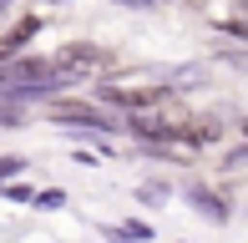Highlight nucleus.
I'll list each match as a JSON object with an SVG mask.
<instances>
[{
    "mask_svg": "<svg viewBox=\"0 0 248 243\" xmlns=\"http://www.w3.org/2000/svg\"><path fill=\"white\" fill-rule=\"evenodd\" d=\"M187 197H193V208H198L202 218H213V223H223V218H228V208H223V197H213L208 187H193Z\"/></svg>",
    "mask_w": 248,
    "mask_h": 243,
    "instance_id": "20e7f679",
    "label": "nucleus"
},
{
    "mask_svg": "<svg viewBox=\"0 0 248 243\" xmlns=\"http://www.w3.org/2000/svg\"><path fill=\"white\" fill-rule=\"evenodd\" d=\"M5 5H10V0H0V10H5Z\"/></svg>",
    "mask_w": 248,
    "mask_h": 243,
    "instance_id": "1a4fd4ad",
    "label": "nucleus"
},
{
    "mask_svg": "<svg viewBox=\"0 0 248 243\" xmlns=\"http://www.w3.org/2000/svg\"><path fill=\"white\" fill-rule=\"evenodd\" d=\"M51 122L61 127H96V132H111L117 122H107V112L92 102H51Z\"/></svg>",
    "mask_w": 248,
    "mask_h": 243,
    "instance_id": "f03ea898",
    "label": "nucleus"
},
{
    "mask_svg": "<svg viewBox=\"0 0 248 243\" xmlns=\"http://www.w3.org/2000/svg\"><path fill=\"white\" fill-rule=\"evenodd\" d=\"M111 56L101 46H92V41H76V46H61L56 51V66L61 71H71V76H92V71H101Z\"/></svg>",
    "mask_w": 248,
    "mask_h": 243,
    "instance_id": "f257e3e1",
    "label": "nucleus"
},
{
    "mask_svg": "<svg viewBox=\"0 0 248 243\" xmlns=\"http://www.w3.org/2000/svg\"><path fill=\"white\" fill-rule=\"evenodd\" d=\"M20 167H26V157H0V178H16Z\"/></svg>",
    "mask_w": 248,
    "mask_h": 243,
    "instance_id": "6e6552de",
    "label": "nucleus"
},
{
    "mask_svg": "<svg viewBox=\"0 0 248 243\" xmlns=\"http://www.w3.org/2000/svg\"><path fill=\"white\" fill-rule=\"evenodd\" d=\"M202 76H208V66H177L172 71V91H193V86H202Z\"/></svg>",
    "mask_w": 248,
    "mask_h": 243,
    "instance_id": "39448f33",
    "label": "nucleus"
},
{
    "mask_svg": "<svg viewBox=\"0 0 248 243\" xmlns=\"http://www.w3.org/2000/svg\"><path fill=\"white\" fill-rule=\"evenodd\" d=\"M183 137H187V142H218V137H223V122H218V117H187Z\"/></svg>",
    "mask_w": 248,
    "mask_h": 243,
    "instance_id": "7ed1b4c3",
    "label": "nucleus"
},
{
    "mask_svg": "<svg viewBox=\"0 0 248 243\" xmlns=\"http://www.w3.org/2000/svg\"><path fill=\"white\" fill-rule=\"evenodd\" d=\"M137 197H142V203H162L167 187H162V182H147V187H137Z\"/></svg>",
    "mask_w": 248,
    "mask_h": 243,
    "instance_id": "0eeeda50",
    "label": "nucleus"
},
{
    "mask_svg": "<svg viewBox=\"0 0 248 243\" xmlns=\"http://www.w3.org/2000/svg\"><path fill=\"white\" fill-rule=\"evenodd\" d=\"M31 203H36L41 213H56V208H66V193L61 187H46V193H31Z\"/></svg>",
    "mask_w": 248,
    "mask_h": 243,
    "instance_id": "423d86ee",
    "label": "nucleus"
}]
</instances>
